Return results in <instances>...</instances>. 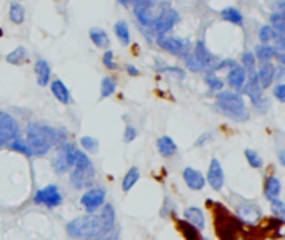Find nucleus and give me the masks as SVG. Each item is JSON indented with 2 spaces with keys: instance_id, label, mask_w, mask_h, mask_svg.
<instances>
[{
  "instance_id": "nucleus-49",
  "label": "nucleus",
  "mask_w": 285,
  "mask_h": 240,
  "mask_svg": "<svg viewBox=\"0 0 285 240\" xmlns=\"http://www.w3.org/2000/svg\"><path fill=\"white\" fill-rule=\"evenodd\" d=\"M210 137H212L210 134H209V135H202V137H200V139L197 140V145H200V143H202V142H207V140L210 139Z\"/></svg>"
},
{
  "instance_id": "nucleus-7",
  "label": "nucleus",
  "mask_w": 285,
  "mask_h": 240,
  "mask_svg": "<svg viewBox=\"0 0 285 240\" xmlns=\"http://www.w3.org/2000/svg\"><path fill=\"white\" fill-rule=\"evenodd\" d=\"M179 12L174 9H163L159 15L154 19L152 30L154 34L159 37V35H167L172 30V27L179 22Z\"/></svg>"
},
{
  "instance_id": "nucleus-10",
  "label": "nucleus",
  "mask_w": 285,
  "mask_h": 240,
  "mask_svg": "<svg viewBox=\"0 0 285 240\" xmlns=\"http://www.w3.org/2000/svg\"><path fill=\"white\" fill-rule=\"evenodd\" d=\"M193 57L197 58V62L200 64V67H202V70H210L214 72L217 69V64H219V60H217V57L212 53L207 45L204 44L202 40H198L195 47H193Z\"/></svg>"
},
{
  "instance_id": "nucleus-1",
  "label": "nucleus",
  "mask_w": 285,
  "mask_h": 240,
  "mask_svg": "<svg viewBox=\"0 0 285 240\" xmlns=\"http://www.w3.org/2000/svg\"><path fill=\"white\" fill-rule=\"evenodd\" d=\"M25 143L28 147L30 155L42 157L50 150L55 143L62 145V140L59 139V130L53 127H48L44 124H28L27 125V137Z\"/></svg>"
},
{
  "instance_id": "nucleus-37",
  "label": "nucleus",
  "mask_w": 285,
  "mask_h": 240,
  "mask_svg": "<svg viewBox=\"0 0 285 240\" xmlns=\"http://www.w3.org/2000/svg\"><path fill=\"white\" fill-rule=\"evenodd\" d=\"M7 147H9L10 150H14V152H20V154H23V155H30L25 140H22L20 137H17V139H14V140H10V142L7 143Z\"/></svg>"
},
{
  "instance_id": "nucleus-18",
  "label": "nucleus",
  "mask_w": 285,
  "mask_h": 240,
  "mask_svg": "<svg viewBox=\"0 0 285 240\" xmlns=\"http://www.w3.org/2000/svg\"><path fill=\"white\" fill-rule=\"evenodd\" d=\"M245 79H247V72L242 69L240 65H235V67L230 69L227 74V83H229V87H232L234 90H242Z\"/></svg>"
},
{
  "instance_id": "nucleus-45",
  "label": "nucleus",
  "mask_w": 285,
  "mask_h": 240,
  "mask_svg": "<svg viewBox=\"0 0 285 240\" xmlns=\"http://www.w3.org/2000/svg\"><path fill=\"white\" fill-rule=\"evenodd\" d=\"M235 60H219V64H217V69L215 70H223V69H232L235 67Z\"/></svg>"
},
{
  "instance_id": "nucleus-46",
  "label": "nucleus",
  "mask_w": 285,
  "mask_h": 240,
  "mask_svg": "<svg viewBox=\"0 0 285 240\" xmlns=\"http://www.w3.org/2000/svg\"><path fill=\"white\" fill-rule=\"evenodd\" d=\"M130 4H133V7H152L154 0H129Z\"/></svg>"
},
{
  "instance_id": "nucleus-20",
  "label": "nucleus",
  "mask_w": 285,
  "mask_h": 240,
  "mask_svg": "<svg viewBox=\"0 0 285 240\" xmlns=\"http://www.w3.org/2000/svg\"><path fill=\"white\" fill-rule=\"evenodd\" d=\"M280 192H282V184L277 177H269L265 180V187H264V195L267 200H275L280 199Z\"/></svg>"
},
{
  "instance_id": "nucleus-13",
  "label": "nucleus",
  "mask_w": 285,
  "mask_h": 240,
  "mask_svg": "<svg viewBox=\"0 0 285 240\" xmlns=\"http://www.w3.org/2000/svg\"><path fill=\"white\" fill-rule=\"evenodd\" d=\"M207 182L214 190H220L223 187V182H225V175H223L222 164L217 159L210 160L209 172H207Z\"/></svg>"
},
{
  "instance_id": "nucleus-40",
  "label": "nucleus",
  "mask_w": 285,
  "mask_h": 240,
  "mask_svg": "<svg viewBox=\"0 0 285 240\" xmlns=\"http://www.w3.org/2000/svg\"><path fill=\"white\" fill-rule=\"evenodd\" d=\"M270 208H272V214H274L275 217L283 220V217H285V203H283V200H280V199L272 200L270 202Z\"/></svg>"
},
{
  "instance_id": "nucleus-12",
  "label": "nucleus",
  "mask_w": 285,
  "mask_h": 240,
  "mask_svg": "<svg viewBox=\"0 0 285 240\" xmlns=\"http://www.w3.org/2000/svg\"><path fill=\"white\" fill-rule=\"evenodd\" d=\"M262 87H260L259 83V79H257V72L255 70H250L247 74V79H245V83L244 87H242V92H244L248 99L253 102H257L259 99H262Z\"/></svg>"
},
{
  "instance_id": "nucleus-48",
  "label": "nucleus",
  "mask_w": 285,
  "mask_h": 240,
  "mask_svg": "<svg viewBox=\"0 0 285 240\" xmlns=\"http://www.w3.org/2000/svg\"><path fill=\"white\" fill-rule=\"evenodd\" d=\"M125 70H127V74H129L130 77H137L138 75V69H135L133 65H127Z\"/></svg>"
},
{
  "instance_id": "nucleus-41",
  "label": "nucleus",
  "mask_w": 285,
  "mask_h": 240,
  "mask_svg": "<svg viewBox=\"0 0 285 240\" xmlns=\"http://www.w3.org/2000/svg\"><path fill=\"white\" fill-rule=\"evenodd\" d=\"M184 58H185V65L189 67V70H192V72H204L202 67H200V64L197 62V58L193 57L192 52H187L184 55Z\"/></svg>"
},
{
  "instance_id": "nucleus-30",
  "label": "nucleus",
  "mask_w": 285,
  "mask_h": 240,
  "mask_svg": "<svg viewBox=\"0 0 285 240\" xmlns=\"http://www.w3.org/2000/svg\"><path fill=\"white\" fill-rule=\"evenodd\" d=\"M204 80H205V83H207V87L210 88V92H220V90L223 88V82L215 72H207Z\"/></svg>"
},
{
  "instance_id": "nucleus-47",
  "label": "nucleus",
  "mask_w": 285,
  "mask_h": 240,
  "mask_svg": "<svg viewBox=\"0 0 285 240\" xmlns=\"http://www.w3.org/2000/svg\"><path fill=\"white\" fill-rule=\"evenodd\" d=\"M220 238H222V240H235L232 230H227V232L222 230V232H220Z\"/></svg>"
},
{
  "instance_id": "nucleus-6",
  "label": "nucleus",
  "mask_w": 285,
  "mask_h": 240,
  "mask_svg": "<svg viewBox=\"0 0 285 240\" xmlns=\"http://www.w3.org/2000/svg\"><path fill=\"white\" fill-rule=\"evenodd\" d=\"M20 134L19 124L10 113L0 110V147L7 145L10 140L17 139Z\"/></svg>"
},
{
  "instance_id": "nucleus-9",
  "label": "nucleus",
  "mask_w": 285,
  "mask_h": 240,
  "mask_svg": "<svg viewBox=\"0 0 285 240\" xmlns=\"http://www.w3.org/2000/svg\"><path fill=\"white\" fill-rule=\"evenodd\" d=\"M80 202H82L83 208H86L89 214H94L99 208H102V205L105 203V190L102 187L89 189L86 194L82 195Z\"/></svg>"
},
{
  "instance_id": "nucleus-53",
  "label": "nucleus",
  "mask_w": 285,
  "mask_h": 240,
  "mask_svg": "<svg viewBox=\"0 0 285 240\" xmlns=\"http://www.w3.org/2000/svg\"><path fill=\"white\" fill-rule=\"evenodd\" d=\"M202 240H210V238H202Z\"/></svg>"
},
{
  "instance_id": "nucleus-5",
  "label": "nucleus",
  "mask_w": 285,
  "mask_h": 240,
  "mask_svg": "<svg viewBox=\"0 0 285 240\" xmlns=\"http://www.w3.org/2000/svg\"><path fill=\"white\" fill-rule=\"evenodd\" d=\"M77 152H78V148L74 143H62L57 150L55 157L52 160V165H53V169H55V172L57 173L69 172L75 164Z\"/></svg>"
},
{
  "instance_id": "nucleus-16",
  "label": "nucleus",
  "mask_w": 285,
  "mask_h": 240,
  "mask_svg": "<svg viewBox=\"0 0 285 240\" xmlns=\"http://www.w3.org/2000/svg\"><path fill=\"white\" fill-rule=\"evenodd\" d=\"M275 72L277 67L270 62H264L260 65V69L257 70V79L262 88H269L272 85V82L275 80Z\"/></svg>"
},
{
  "instance_id": "nucleus-33",
  "label": "nucleus",
  "mask_w": 285,
  "mask_h": 240,
  "mask_svg": "<svg viewBox=\"0 0 285 240\" xmlns=\"http://www.w3.org/2000/svg\"><path fill=\"white\" fill-rule=\"evenodd\" d=\"M27 60V50L23 47H17L14 52H10L7 55V62L12 65H22Z\"/></svg>"
},
{
  "instance_id": "nucleus-36",
  "label": "nucleus",
  "mask_w": 285,
  "mask_h": 240,
  "mask_svg": "<svg viewBox=\"0 0 285 240\" xmlns=\"http://www.w3.org/2000/svg\"><path fill=\"white\" fill-rule=\"evenodd\" d=\"M277 35L278 34L269 25H264L262 28L259 30V37H260V42H262V44H270L272 40H275Z\"/></svg>"
},
{
  "instance_id": "nucleus-51",
  "label": "nucleus",
  "mask_w": 285,
  "mask_h": 240,
  "mask_svg": "<svg viewBox=\"0 0 285 240\" xmlns=\"http://www.w3.org/2000/svg\"><path fill=\"white\" fill-rule=\"evenodd\" d=\"M92 240H112L110 237H97V238H92Z\"/></svg>"
},
{
  "instance_id": "nucleus-21",
  "label": "nucleus",
  "mask_w": 285,
  "mask_h": 240,
  "mask_svg": "<svg viewBox=\"0 0 285 240\" xmlns=\"http://www.w3.org/2000/svg\"><path fill=\"white\" fill-rule=\"evenodd\" d=\"M157 148H159V154L162 155V157H165V159H170L174 157L175 154H177V143L174 142L172 137H168V135H163L160 137L159 140H157Z\"/></svg>"
},
{
  "instance_id": "nucleus-31",
  "label": "nucleus",
  "mask_w": 285,
  "mask_h": 240,
  "mask_svg": "<svg viewBox=\"0 0 285 240\" xmlns=\"http://www.w3.org/2000/svg\"><path fill=\"white\" fill-rule=\"evenodd\" d=\"M115 90H117V80H115L113 77H105V79L102 80V83H100V95H102V99L110 97L112 94H115Z\"/></svg>"
},
{
  "instance_id": "nucleus-8",
  "label": "nucleus",
  "mask_w": 285,
  "mask_h": 240,
  "mask_svg": "<svg viewBox=\"0 0 285 240\" xmlns=\"http://www.w3.org/2000/svg\"><path fill=\"white\" fill-rule=\"evenodd\" d=\"M34 200H35V203H40V205L53 208L62 203V194H60L57 185H47V187L37 190Z\"/></svg>"
},
{
  "instance_id": "nucleus-50",
  "label": "nucleus",
  "mask_w": 285,
  "mask_h": 240,
  "mask_svg": "<svg viewBox=\"0 0 285 240\" xmlns=\"http://www.w3.org/2000/svg\"><path fill=\"white\" fill-rule=\"evenodd\" d=\"M278 160H280V164H282V165H285V155H283V150H280V152H278Z\"/></svg>"
},
{
  "instance_id": "nucleus-43",
  "label": "nucleus",
  "mask_w": 285,
  "mask_h": 240,
  "mask_svg": "<svg viewBox=\"0 0 285 240\" xmlns=\"http://www.w3.org/2000/svg\"><path fill=\"white\" fill-rule=\"evenodd\" d=\"M137 134H138L137 129L132 127V125H129V127H127L125 132H124V140H125V142H132V140L137 137Z\"/></svg>"
},
{
  "instance_id": "nucleus-29",
  "label": "nucleus",
  "mask_w": 285,
  "mask_h": 240,
  "mask_svg": "<svg viewBox=\"0 0 285 240\" xmlns=\"http://www.w3.org/2000/svg\"><path fill=\"white\" fill-rule=\"evenodd\" d=\"M9 17L12 22L17 23V25L22 23L23 20H25V9H23V5L19 2H12L10 10H9Z\"/></svg>"
},
{
  "instance_id": "nucleus-34",
  "label": "nucleus",
  "mask_w": 285,
  "mask_h": 240,
  "mask_svg": "<svg viewBox=\"0 0 285 240\" xmlns=\"http://www.w3.org/2000/svg\"><path fill=\"white\" fill-rule=\"evenodd\" d=\"M270 23H272V28H274L277 34L283 35V32H285L283 12H275V14H272V15H270Z\"/></svg>"
},
{
  "instance_id": "nucleus-44",
  "label": "nucleus",
  "mask_w": 285,
  "mask_h": 240,
  "mask_svg": "<svg viewBox=\"0 0 285 240\" xmlns=\"http://www.w3.org/2000/svg\"><path fill=\"white\" fill-rule=\"evenodd\" d=\"M274 97L278 100V102H285V85L283 83H278L274 88Z\"/></svg>"
},
{
  "instance_id": "nucleus-14",
  "label": "nucleus",
  "mask_w": 285,
  "mask_h": 240,
  "mask_svg": "<svg viewBox=\"0 0 285 240\" xmlns=\"http://www.w3.org/2000/svg\"><path fill=\"white\" fill-rule=\"evenodd\" d=\"M239 217L245 222V224H257V222L260 220V217H262V210H260V207H257L255 203L252 202H245L242 203V205L239 207L237 210Z\"/></svg>"
},
{
  "instance_id": "nucleus-28",
  "label": "nucleus",
  "mask_w": 285,
  "mask_h": 240,
  "mask_svg": "<svg viewBox=\"0 0 285 240\" xmlns=\"http://www.w3.org/2000/svg\"><path fill=\"white\" fill-rule=\"evenodd\" d=\"M138 178H140V170H138V167H132V169H129V172L125 173V177L122 180V190L124 192L132 190L133 185L138 182Z\"/></svg>"
},
{
  "instance_id": "nucleus-4",
  "label": "nucleus",
  "mask_w": 285,
  "mask_h": 240,
  "mask_svg": "<svg viewBox=\"0 0 285 240\" xmlns=\"http://www.w3.org/2000/svg\"><path fill=\"white\" fill-rule=\"evenodd\" d=\"M72 173H70V182L75 185V189H87L94 184L95 180V169L92 160L89 159V155L82 150L77 152V159L75 164L72 167Z\"/></svg>"
},
{
  "instance_id": "nucleus-35",
  "label": "nucleus",
  "mask_w": 285,
  "mask_h": 240,
  "mask_svg": "<svg viewBox=\"0 0 285 240\" xmlns=\"http://www.w3.org/2000/svg\"><path fill=\"white\" fill-rule=\"evenodd\" d=\"M245 159H247V162H248V165L253 167V169H262L264 160H262V157L259 155V152H255V150L247 148V150H245Z\"/></svg>"
},
{
  "instance_id": "nucleus-22",
  "label": "nucleus",
  "mask_w": 285,
  "mask_h": 240,
  "mask_svg": "<svg viewBox=\"0 0 285 240\" xmlns=\"http://www.w3.org/2000/svg\"><path fill=\"white\" fill-rule=\"evenodd\" d=\"M50 88H52V94H53V97H55L59 102H62V104H70V90L67 88V85L62 82V80H53L52 82V85H50Z\"/></svg>"
},
{
  "instance_id": "nucleus-25",
  "label": "nucleus",
  "mask_w": 285,
  "mask_h": 240,
  "mask_svg": "<svg viewBox=\"0 0 285 240\" xmlns=\"http://www.w3.org/2000/svg\"><path fill=\"white\" fill-rule=\"evenodd\" d=\"M275 53H277V50H275L274 45H270V44H260V45H257L255 53H253V55H255V58L262 60V62H269V60L275 58Z\"/></svg>"
},
{
  "instance_id": "nucleus-2",
  "label": "nucleus",
  "mask_w": 285,
  "mask_h": 240,
  "mask_svg": "<svg viewBox=\"0 0 285 240\" xmlns=\"http://www.w3.org/2000/svg\"><path fill=\"white\" fill-rule=\"evenodd\" d=\"M67 232L74 238H97L105 237L110 229L102 219L100 214H87L82 217H77L67 224Z\"/></svg>"
},
{
  "instance_id": "nucleus-24",
  "label": "nucleus",
  "mask_w": 285,
  "mask_h": 240,
  "mask_svg": "<svg viewBox=\"0 0 285 240\" xmlns=\"http://www.w3.org/2000/svg\"><path fill=\"white\" fill-rule=\"evenodd\" d=\"M90 40L94 42L95 47H99V49H105L110 44V39H108V34L105 32L104 28H99L95 27L90 30Z\"/></svg>"
},
{
  "instance_id": "nucleus-23",
  "label": "nucleus",
  "mask_w": 285,
  "mask_h": 240,
  "mask_svg": "<svg viewBox=\"0 0 285 240\" xmlns=\"http://www.w3.org/2000/svg\"><path fill=\"white\" fill-rule=\"evenodd\" d=\"M133 12H135V17H137V20L140 22V25L144 28H149L150 32H154L152 25H154L155 17L152 15V10L149 7H133Z\"/></svg>"
},
{
  "instance_id": "nucleus-19",
  "label": "nucleus",
  "mask_w": 285,
  "mask_h": 240,
  "mask_svg": "<svg viewBox=\"0 0 285 240\" xmlns=\"http://www.w3.org/2000/svg\"><path fill=\"white\" fill-rule=\"evenodd\" d=\"M34 72H35V77H37V83L40 87H45L48 82H50V75H52V70H50V65H48L47 60L44 58H39L37 62L34 65Z\"/></svg>"
},
{
  "instance_id": "nucleus-17",
  "label": "nucleus",
  "mask_w": 285,
  "mask_h": 240,
  "mask_svg": "<svg viewBox=\"0 0 285 240\" xmlns=\"http://www.w3.org/2000/svg\"><path fill=\"white\" fill-rule=\"evenodd\" d=\"M184 219H185V222H189L190 225H193L198 230L205 229V214L202 212V208H198V207L185 208L184 210Z\"/></svg>"
},
{
  "instance_id": "nucleus-15",
  "label": "nucleus",
  "mask_w": 285,
  "mask_h": 240,
  "mask_svg": "<svg viewBox=\"0 0 285 240\" xmlns=\"http://www.w3.org/2000/svg\"><path fill=\"white\" fill-rule=\"evenodd\" d=\"M182 175H184L187 187H189L190 190H202L205 187V177L202 175V172L200 170L192 169V167H187Z\"/></svg>"
},
{
  "instance_id": "nucleus-3",
  "label": "nucleus",
  "mask_w": 285,
  "mask_h": 240,
  "mask_svg": "<svg viewBox=\"0 0 285 240\" xmlns=\"http://www.w3.org/2000/svg\"><path fill=\"white\" fill-rule=\"evenodd\" d=\"M215 107L225 117L237 120V122H245L250 117V113L245 109L244 97L237 92H223V90H220V94H217Z\"/></svg>"
},
{
  "instance_id": "nucleus-42",
  "label": "nucleus",
  "mask_w": 285,
  "mask_h": 240,
  "mask_svg": "<svg viewBox=\"0 0 285 240\" xmlns=\"http://www.w3.org/2000/svg\"><path fill=\"white\" fill-rule=\"evenodd\" d=\"M102 62L107 69H117V64H115V58H113V52L112 50H107L104 53V58H102Z\"/></svg>"
},
{
  "instance_id": "nucleus-39",
  "label": "nucleus",
  "mask_w": 285,
  "mask_h": 240,
  "mask_svg": "<svg viewBox=\"0 0 285 240\" xmlns=\"http://www.w3.org/2000/svg\"><path fill=\"white\" fill-rule=\"evenodd\" d=\"M80 145L83 147L86 152H97V150H99V140L87 135V137H82L80 139Z\"/></svg>"
},
{
  "instance_id": "nucleus-32",
  "label": "nucleus",
  "mask_w": 285,
  "mask_h": 240,
  "mask_svg": "<svg viewBox=\"0 0 285 240\" xmlns=\"http://www.w3.org/2000/svg\"><path fill=\"white\" fill-rule=\"evenodd\" d=\"M113 30H115V35H117L119 40L122 42L124 45L129 44V42H130V30H129V25H127L124 20H120V22L115 23Z\"/></svg>"
},
{
  "instance_id": "nucleus-38",
  "label": "nucleus",
  "mask_w": 285,
  "mask_h": 240,
  "mask_svg": "<svg viewBox=\"0 0 285 240\" xmlns=\"http://www.w3.org/2000/svg\"><path fill=\"white\" fill-rule=\"evenodd\" d=\"M255 62H257V58H255V55H253L252 52H244V53H242V65H240V67L244 69L245 72L253 70V67H255Z\"/></svg>"
},
{
  "instance_id": "nucleus-52",
  "label": "nucleus",
  "mask_w": 285,
  "mask_h": 240,
  "mask_svg": "<svg viewBox=\"0 0 285 240\" xmlns=\"http://www.w3.org/2000/svg\"><path fill=\"white\" fill-rule=\"evenodd\" d=\"M119 2L122 4V5H130V2H129V0H119Z\"/></svg>"
},
{
  "instance_id": "nucleus-26",
  "label": "nucleus",
  "mask_w": 285,
  "mask_h": 240,
  "mask_svg": "<svg viewBox=\"0 0 285 240\" xmlns=\"http://www.w3.org/2000/svg\"><path fill=\"white\" fill-rule=\"evenodd\" d=\"M222 19L227 20L230 23H234V25H242L244 23V15H242V12L235 7H227L220 12Z\"/></svg>"
},
{
  "instance_id": "nucleus-11",
  "label": "nucleus",
  "mask_w": 285,
  "mask_h": 240,
  "mask_svg": "<svg viewBox=\"0 0 285 240\" xmlns=\"http://www.w3.org/2000/svg\"><path fill=\"white\" fill-rule=\"evenodd\" d=\"M157 44H159L160 49H163L168 53H172V55H182V57H184L187 53L185 40H182L179 37H170V35H159V37H157Z\"/></svg>"
},
{
  "instance_id": "nucleus-27",
  "label": "nucleus",
  "mask_w": 285,
  "mask_h": 240,
  "mask_svg": "<svg viewBox=\"0 0 285 240\" xmlns=\"http://www.w3.org/2000/svg\"><path fill=\"white\" fill-rule=\"evenodd\" d=\"M179 230L182 232V235L185 237V240H202V237H200L198 233V229H195L193 225H190L189 222L185 220H179Z\"/></svg>"
}]
</instances>
